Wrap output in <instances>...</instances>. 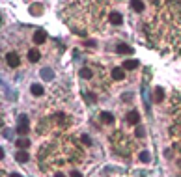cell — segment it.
<instances>
[{"mask_svg":"<svg viewBox=\"0 0 181 177\" xmlns=\"http://www.w3.org/2000/svg\"><path fill=\"white\" fill-rule=\"evenodd\" d=\"M6 62H7V65L13 67V69L21 65V58H19V54H15V52H7V54H6Z\"/></svg>","mask_w":181,"mask_h":177,"instance_id":"6da1fadb","label":"cell"},{"mask_svg":"<svg viewBox=\"0 0 181 177\" xmlns=\"http://www.w3.org/2000/svg\"><path fill=\"white\" fill-rule=\"evenodd\" d=\"M17 133H19V134H22V136H24V134L28 133V118H26V116H21V118H19Z\"/></svg>","mask_w":181,"mask_h":177,"instance_id":"7a4b0ae2","label":"cell"},{"mask_svg":"<svg viewBox=\"0 0 181 177\" xmlns=\"http://www.w3.org/2000/svg\"><path fill=\"white\" fill-rule=\"evenodd\" d=\"M45 41H47V32L41 30V28L36 30V32H34V43H36V45H43Z\"/></svg>","mask_w":181,"mask_h":177,"instance_id":"3957f363","label":"cell"},{"mask_svg":"<svg viewBox=\"0 0 181 177\" xmlns=\"http://www.w3.org/2000/svg\"><path fill=\"white\" fill-rule=\"evenodd\" d=\"M112 78L114 80H123L125 78V69L123 67H114L112 69Z\"/></svg>","mask_w":181,"mask_h":177,"instance_id":"277c9868","label":"cell"},{"mask_svg":"<svg viewBox=\"0 0 181 177\" xmlns=\"http://www.w3.org/2000/svg\"><path fill=\"white\" fill-rule=\"evenodd\" d=\"M140 121V114L136 112V110H131L129 114H127V123H133V125H136Z\"/></svg>","mask_w":181,"mask_h":177,"instance_id":"5b68a950","label":"cell"},{"mask_svg":"<svg viewBox=\"0 0 181 177\" xmlns=\"http://www.w3.org/2000/svg\"><path fill=\"white\" fill-rule=\"evenodd\" d=\"M116 50H118L120 54H133V49H131L129 45H125V43H118Z\"/></svg>","mask_w":181,"mask_h":177,"instance_id":"8992f818","label":"cell"},{"mask_svg":"<svg viewBox=\"0 0 181 177\" xmlns=\"http://www.w3.org/2000/svg\"><path fill=\"white\" fill-rule=\"evenodd\" d=\"M138 67V62L136 60H125L123 62V69L125 71H133V69H136Z\"/></svg>","mask_w":181,"mask_h":177,"instance_id":"52a82bcc","label":"cell"},{"mask_svg":"<svg viewBox=\"0 0 181 177\" xmlns=\"http://www.w3.org/2000/svg\"><path fill=\"white\" fill-rule=\"evenodd\" d=\"M41 78H43V80H52V78H54V73H52V69H49V67L41 69Z\"/></svg>","mask_w":181,"mask_h":177,"instance_id":"ba28073f","label":"cell"},{"mask_svg":"<svg viewBox=\"0 0 181 177\" xmlns=\"http://www.w3.org/2000/svg\"><path fill=\"white\" fill-rule=\"evenodd\" d=\"M30 91H32V95L39 97V95H43V86L41 84H32L30 86Z\"/></svg>","mask_w":181,"mask_h":177,"instance_id":"9c48e42d","label":"cell"},{"mask_svg":"<svg viewBox=\"0 0 181 177\" xmlns=\"http://www.w3.org/2000/svg\"><path fill=\"white\" fill-rule=\"evenodd\" d=\"M110 22L112 24H121L123 22V17H121V13H110Z\"/></svg>","mask_w":181,"mask_h":177,"instance_id":"30bf717a","label":"cell"},{"mask_svg":"<svg viewBox=\"0 0 181 177\" xmlns=\"http://www.w3.org/2000/svg\"><path fill=\"white\" fill-rule=\"evenodd\" d=\"M39 58H41L39 50H36V49H30V50H28V60H30V62H37Z\"/></svg>","mask_w":181,"mask_h":177,"instance_id":"8fae6325","label":"cell"},{"mask_svg":"<svg viewBox=\"0 0 181 177\" xmlns=\"http://www.w3.org/2000/svg\"><path fill=\"white\" fill-rule=\"evenodd\" d=\"M153 99H155V103H163V99H164V91H163V88H155Z\"/></svg>","mask_w":181,"mask_h":177,"instance_id":"7c38bea8","label":"cell"},{"mask_svg":"<svg viewBox=\"0 0 181 177\" xmlns=\"http://www.w3.org/2000/svg\"><path fill=\"white\" fill-rule=\"evenodd\" d=\"M15 159H17V162H26V161H28V153H26L24 149H19L17 155H15Z\"/></svg>","mask_w":181,"mask_h":177,"instance_id":"4fadbf2b","label":"cell"},{"mask_svg":"<svg viewBox=\"0 0 181 177\" xmlns=\"http://www.w3.org/2000/svg\"><path fill=\"white\" fill-rule=\"evenodd\" d=\"M131 7L140 13V11H144V2L142 0H131Z\"/></svg>","mask_w":181,"mask_h":177,"instance_id":"5bb4252c","label":"cell"},{"mask_svg":"<svg viewBox=\"0 0 181 177\" xmlns=\"http://www.w3.org/2000/svg\"><path fill=\"white\" fill-rule=\"evenodd\" d=\"M101 121L103 123H112L114 121V116L110 112H101Z\"/></svg>","mask_w":181,"mask_h":177,"instance_id":"9a60e30c","label":"cell"},{"mask_svg":"<svg viewBox=\"0 0 181 177\" xmlns=\"http://www.w3.org/2000/svg\"><path fill=\"white\" fill-rule=\"evenodd\" d=\"M30 146V140H26V138H19L17 140V147H21V149H26Z\"/></svg>","mask_w":181,"mask_h":177,"instance_id":"2e32d148","label":"cell"},{"mask_svg":"<svg viewBox=\"0 0 181 177\" xmlns=\"http://www.w3.org/2000/svg\"><path fill=\"white\" fill-rule=\"evenodd\" d=\"M80 77L82 78H92V71L88 67H84V69H80Z\"/></svg>","mask_w":181,"mask_h":177,"instance_id":"e0dca14e","label":"cell"},{"mask_svg":"<svg viewBox=\"0 0 181 177\" xmlns=\"http://www.w3.org/2000/svg\"><path fill=\"white\" fill-rule=\"evenodd\" d=\"M80 142H82L84 146H88V147L92 146V138H90L88 134H82V136H80Z\"/></svg>","mask_w":181,"mask_h":177,"instance_id":"ac0fdd59","label":"cell"},{"mask_svg":"<svg viewBox=\"0 0 181 177\" xmlns=\"http://www.w3.org/2000/svg\"><path fill=\"white\" fill-rule=\"evenodd\" d=\"M135 133H136V136H138V138H144V134H146V133H144V127H142V125H138Z\"/></svg>","mask_w":181,"mask_h":177,"instance_id":"d6986e66","label":"cell"},{"mask_svg":"<svg viewBox=\"0 0 181 177\" xmlns=\"http://www.w3.org/2000/svg\"><path fill=\"white\" fill-rule=\"evenodd\" d=\"M140 161H142V162H150V153H148V151H142V153H140Z\"/></svg>","mask_w":181,"mask_h":177,"instance_id":"ffe728a7","label":"cell"},{"mask_svg":"<svg viewBox=\"0 0 181 177\" xmlns=\"http://www.w3.org/2000/svg\"><path fill=\"white\" fill-rule=\"evenodd\" d=\"M30 11H32V15H39L41 6H39V4H37V6H32V7H30Z\"/></svg>","mask_w":181,"mask_h":177,"instance_id":"44dd1931","label":"cell"},{"mask_svg":"<svg viewBox=\"0 0 181 177\" xmlns=\"http://www.w3.org/2000/svg\"><path fill=\"white\" fill-rule=\"evenodd\" d=\"M2 134H4V138H11V131H9V129H4Z\"/></svg>","mask_w":181,"mask_h":177,"instance_id":"7402d4cb","label":"cell"},{"mask_svg":"<svg viewBox=\"0 0 181 177\" xmlns=\"http://www.w3.org/2000/svg\"><path fill=\"white\" fill-rule=\"evenodd\" d=\"M71 177H80V174L79 172H71Z\"/></svg>","mask_w":181,"mask_h":177,"instance_id":"603a6c76","label":"cell"},{"mask_svg":"<svg viewBox=\"0 0 181 177\" xmlns=\"http://www.w3.org/2000/svg\"><path fill=\"white\" fill-rule=\"evenodd\" d=\"M9 177H22V175H19V174H11Z\"/></svg>","mask_w":181,"mask_h":177,"instance_id":"cb8c5ba5","label":"cell"},{"mask_svg":"<svg viewBox=\"0 0 181 177\" xmlns=\"http://www.w3.org/2000/svg\"><path fill=\"white\" fill-rule=\"evenodd\" d=\"M54 177H65V175H64V174H56Z\"/></svg>","mask_w":181,"mask_h":177,"instance_id":"d4e9b609","label":"cell"}]
</instances>
